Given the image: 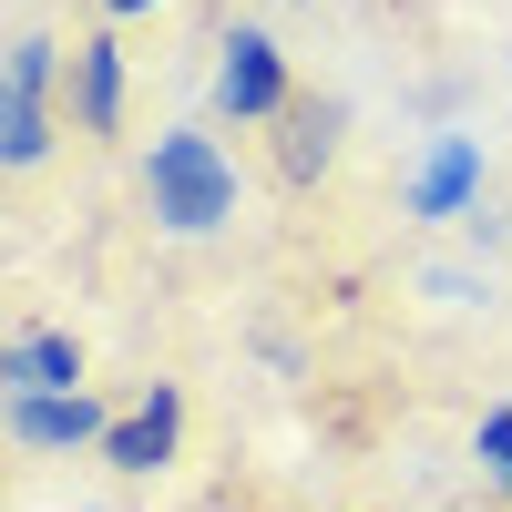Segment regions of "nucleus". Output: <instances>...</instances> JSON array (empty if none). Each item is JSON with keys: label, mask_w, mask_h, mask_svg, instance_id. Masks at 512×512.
<instances>
[{"label": "nucleus", "mask_w": 512, "mask_h": 512, "mask_svg": "<svg viewBox=\"0 0 512 512\" xmlns=\"http://www.w3.org/2000/svg\"><path fill=\"white\" fill-rule=\"evenodd\" d=\"M144 216L164 236H226L236 226V164L205 123H164L144 144Z\"/></svg>", "instance_id": "1"}, {"label": "nucleus", "mask_w": 512, "mask_h": 512, "mask_svg": "<svg viewBox=\"0 0 512 512\" xmlns=\"http://www.w3.org/2000/svg\"><path fill=\"white\" fill-rule=\"evenodd\" d=\"M62 41L52 31H21L11 62H0V164L11 175H31L41 154H52V82H62Z\"/></svg>", "instance_id": "2"}, {"label": "nucleus", "mask_w": 512, "mask_h": 512, "mask_svg": "<svg viewBox=\"0 0 512 512\" xmlns=\"http://www.w3.org/2000/svg\"><path fill=\"white\" fill-rule=\"evenodd\" d=\"M297 103V72H287V41L267 21H236L216 41V113L226 123H277Z\"/></svg>", "instance_id": "3"}, {"label": "nucleus", "mask_w": 512, "mask_h": 512, "mask_svg": "<svg viewBox=\"0 0 512 512\" xmlns=\"http://www.w3.org/2000/svg\"><path fill=\"white\" fill-rule=\"evenodd\" d=\"M482 195H492L482 144H472V134H431L420 164H410V185H400V216H410V226H472Z\"/></svg>", "instance_id": "4"}, {"label": "nucleus", "mask_w": 512, "mask_h": 512, "mask_svg": "<svg viewBox=\"0 0 512 512\" xmlns=\"http://www.w3.org/2000/svg\"><path fill=\"white\" fill-rule=\"evenodd\" d=\"M175 451H185V379H154V390H144V400L103 431V451H93V461H103V472H123V482H154Z\"/></svg>", "instance_id": "5"}, {"label": "nucleus", "mask_w": 512, "mask_h": 512, "mask_svg": "<svg viewBox=\"0 0 512 512\" xmlns=\"http://www.w3.org/2000/svg\"><path fill=\"white\" fill-rule=\"evenodd\" d=\"M113 420L123 410L93 390H52V400H0V441L11 451H103Z\"/></svg>", "instance_id": "6"}, {"label": "nucleus", "mask_w": 512, "mask_h": 512, "mask_svg": "<svg viewBox=\"0 0 512 512\" xmlns=\"http://www.w3.org/2000/svg\"><path fill=\"white\" fill-rule=\"evenodd\" d=\"M338 134H349V103H338V93H297L277 113V185L308 195L328 164H338Z\"/></svg>", "instance_id": "7"}, {"label": "nucleus", "mask_w": 512, "mask_h": 512, "mask_svg": "<svg viewBox=\"0 0 512 512\" xmlns=\"http://www.w3.org/2000/svg\"><path fill=\"white\" fill-rule=\"evenodd\" d=\"M52 390H82V338L72 328H11L0 349V400H52Z\"/></svg>", "instance_id": "8"}, {"label": "nucleus", "mask_w": 512, "mask_h": 512, "mask_svg": "<svg viewBox=\"0 0 512 512\" xmlns=\"http://www.w3.org/2000/svg\"><path fill=\"white\" fill-rule=\"evenodd\" d=\"M72 123L82 134H123V41L113 31L72 41Z\"/></svg>", "instance_id": "9"}, {"label": "nucleus", "mask_w": 512, "mask_h": 512, "mask_svg": "<svg viewBox=\"0 0 512 512\" xmlns=\"http://www.w3.org/2000/svg\"><path fill=\"white\" fill-rule=\"evenodd\" d=\"M472 461H482V492L512 502V400H492V410L472 420Z\"/></svg>", "instance_id": "10"}, {"label": "nucleus", "mask_w": 512, "mask_h": 512, "mask_svg": "<svg viewBox=\"0 0 512 512\" xmlns=\"http://www.w3.org/2000/svg\"><path fill=\"white\" fill-rule=\"evenodd\" d=\"M103 11H113V21H144V11H164V0H103Z\"/></svg>", "instance_id": "11"}, {"label": "nucleus", "mask_w": 512, "mask_h": 512, "mask_svg": "<svg viewBox=\"0 0 512 512\" xmlns=\"http://www.w3.org/2000/svg\"><path fill=\"white\" fill-rule=\"evenodd\" d=\"M72 512H93V502H72Z\"/></svg>", "instance_id": "12"}]
</instances>
